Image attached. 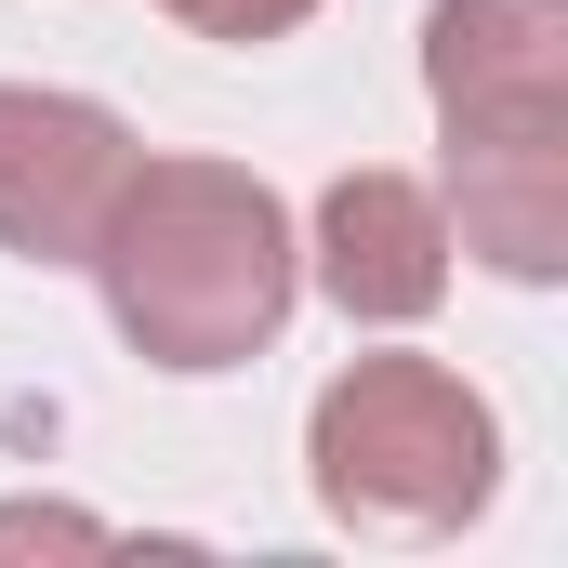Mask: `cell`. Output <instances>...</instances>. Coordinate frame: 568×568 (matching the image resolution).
Wrapping results in <instances>:
<instances>
[{
	"instance_id": "3957f363",
	"label": "cell",
	"mask_w": 568,
	"mask_h": 568,
	"mask_svg": "<svg viewBox=\"0 0 568 568\" xmlns=\"http://www.w3.org/2000/svg\"><path fill=\"white\" fill-rule=\"evenodd\" d=\"M424 93L449 145H568V0H436Z\"/></svg>"
},
{
	"instance_id": "5b68a950",
	"label": "cell",
	"mask_w": 568,
	"mask_h": 568,
	"mask_svg": "<svg viewBox=\"0 0 568 568\" xmlns=\"http://www.w3.org/2000/svg\"><path fill=\"white\" fill-rule=\"evenodd\" d=\"M317 291L344 317H371V331L436 317V291H449V212H436V185H410V172H344L317 199Z\"/></svg>"
},
{
	"instance_id": "7a4b0ae2",
	"label": "cell",
	"mask_w": 568,
	"mask_h": 568,
	"mask_svg": "<svg viewBox=\"0 0 568 568\" xmlns=\"http://www.w3.org/2000/svg\"><path fill=\"white\" fill-rule=\"evenodd\" d=\"M304 476H317V503H331L344 529H371V542H449V529H476L489 489H503V424H489V397H476L463 371H436V357H357V371L317 397V424H304Z\"/></svg>"
},
{
	"instance_id": "6da1fadb",
	"label": "cell",
	"mask_w": 568,
	"mask_h": 568,
	"mask_svg": "<svg viewBox=\"0 0 568 568\" xmlns=\"http://www.w3.org/2000/svg\"><path fill=\"white\" fill-rule=\"evenodd\" d=\"M106 278V317L145 371H239L265 357L304 291V252H291L278 185H252L239 159H133L93 252Z\"/></svg>"
},
{
	"instance_id": "ba28073f",
	"label": "cell",
	"mask_w": 568,
	"mask_h": 568,
	"mask_svg": "<svg viewBox=\"0 0 568 568\" xmlns=\"http://www.w3.org/2000/svg\"><path fill=\"white\" fill-rule=\"evenodd\" d=\"M27 542H106V529L67 516V503H13V516H0V556H27Z\"/></svg>"
},
{
	"instance_id": "277c9868",
	"label": "cell",
	"mask_w": 568,
	"mask_h": 568,
	"mask_svg": "<svg viewBox=\"0 0 568 568\" xmlns=\"http://www.w3.org/2000/svg\"><path fill=\"white\" fill-rule=\"evenodd\" d=\"M133 172V133L93 106V93H27L0 80V252L27 265H80L106 199Z\"/></svg>"
},
{
	"instance_id": "52a82bcc",
	"label": "cell",
	"mask_w": 568,
	"mask_h": 568,
	"mask_svg": "<svg viewBox=\"0 0 568 568\" xmlns=\"http://www.w3.org/2000/svg\"><path fill=\"white\" fill-rule=\"evenodd\" d=\"M172 27H199V40H291L317 0H159Z\"/></svg>"
},
{
	"instance_id": "8992f818",
	"label": "cell",
	"mask_w": 568,
	"mask_h": 568,
	"mask_svg": "<svg viewBox=\"0 0 568 568\" xmlns=\"http://www.w3.org/2000/svg\"><path fill=\"white\" fill-rule=\"evenodd\" d=\"M436 212H463L449 252H476V265H503L529 291L568 278V145H449Z\"/></svg>"
}]
</instances>
